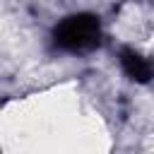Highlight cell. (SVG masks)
<instances>
[{
    "label": "cell",
    "instance_id": "obj_1",
    "mask_svg": "<svg viewBox=\"0 0 154 154\" xmlns=\"http://www.w3.org/2000/svg\"><path fill=\"white\" fill-rule=\"evenodd\" d=\"M101 41L99 19L94 14H72L55 26V43L65 51L82 53L96 48Z\"/></svg>",
    "mask_w": 154,
    "mask_h": 154
},
{
    "label": "cell",
    "instance_id": "obj_2",
    "mask_svg": "<svg viewBox=\"0 0 154 154\" xmlns=\"http://www.w3.org/2000/svg\"><path fill=\"white\" fill-rule=\"evenodd\" d=\"M120 65H123L125 75L137 79V82H149L154 77V65L135 51H123L120 53Z\"/></svg>",
    "mask_w": 154,
    "mask_h": 154
}]
</instances>
